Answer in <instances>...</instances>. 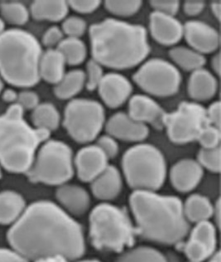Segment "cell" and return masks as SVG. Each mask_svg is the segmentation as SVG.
<instances>
[{
  "label": "cell",
  "instance_id": "1",
  "mask_svg": "<svg viewBox=\"0 0 221 262\" xmlns=\"http://www.w3.org/2000/svg\"><path fill=\"white\" fill-rule=\"evenodd\" d=\"M13 249L27 260L61 256L68 260L83 256L86 243L79 223L50 201L33 203L9 230Z\"/></svg>",
  "mask_w": 221,
  "mask_h": 262
},
{
  "label": "cell",
  "instance_id": "2",
  "mask_svg": "<svg viewBox=\"0 0 221 262\" xmlns=\"http://www.w3.org/2000/svg\"><path fill=\"white\" fill-rule=\"evenodd\" d=\"M93 60L112 69H129L150 52L147 31L140 25L108 18L90 28Z\"/></svg>",
  "mask_w": 221,
  "mask_h": 262
},
{
  "label": "cell",
  "instance_id": "3",
  "mask_svg": "<svg viewBox=\"0 0 221 262\" xmlns=\"http://www.w3.org/2000/svg\"><path fill=\"white\" fill-rule=\"evenodd\" d=\"M129 201L137 231L145 239L162 244H178L188 233L183 203L177 196L134 191Z\"/></svg>",
  "mask_w": 221,
  "mask_h": 262
},
{
  "label": "cell",
  "instance_id": "4",
  "mask_svg": "<svg viewBox=\"0 0 221 262\" xmlns=\"http://www.w3.org/2000/svg\"><path fill=\"white\" fill-rule=\"evenodd\" d=\"M23 112L15 103L0 116V164L10 173H28L37 148L50 136L48 131L30 126Z\"/></svg>",
  "mask_w": 221,
  "mask_h": 262
},
{
  "label": "cell",
  "instance_id": "5",
  "mask_svg": "<svg viewBox=\"0 0 221 262\" xmlns=\"http://www.w3.org/2000/svg\"><path fill=\"white\" fill-rule=\"evenodd\" d=\"M42 51L32 33L22 29L0 33V75L16 88H29L40 81L39 62Z\"/></svg>",
  "mask_w": 221,
  "mask_h": 262
},
{
  "label": "cell",
  "instance_id": "6",
  "mask_svg": "<svg viewBox=\"0 0 221 262\" xmlns=\"http://www.w3.org/2000/svg\"><path fill=\"white\" fill-rule=\"evenodd\" d=\"M135 232L126 212L116 206L101 203L90 213V237L97 249L120 252L134 245Z\"/></svg>",
  "mask_w": 221,
  "mask_h": 262
},
{
  "label": "cell",
  "instance_id": "7",
  "mask_svg": "<svg viewBox=\"0 0 221 262\" xmlns=\"http://www.w3.org/2000/svg\"><path fill=\"white\" fill-rule=\"evenodd\" d=\"M122 166L128 184L135 191L155 192L164 184L166 161L161 151L154 145L137 144L128 149Z\"/></svg>",
  "mask_w": 221,
  "mask_h": 262
},
{
  "label": "cell",
  "instance_id": "8",
  "mask_svg": "<svg viewBox=\"0 0 221 262\" xmlns=\"http://www.w3.org/2000/svg\"><path fill=\"white\" fill-rule=\"evenodd\" d=\"M26 174L33 183L58 186L66 184L74 174L72 150L59 140L46 141Z\"/></svg>",
  "mask_w": 221,
  "mask_h": 262
},
{
  "label": "cell",
  "instance_id": "9",
  "mask_svg": "<svg viewBox=\"0 0 221 262\" xmlns=\"http://www.w3.org/2000/svg\"><path fill=\"white\" fill-rule=\"evenodd\" d=\"M105 124V111L100 103L76 99L66 105L63 125L73 140L86 144L95 140Z\"/></svg>",
  "mask_w": 221,
  "mask_h": 262
},
{
  "label": "cell",
  "instance_id": "10",
  "mask_svg": "<svg viewBox=\"0 0 221 262\" xmlns=\"http://www.w3.org/2000/svg\"><path fill=\"white\" fill-rule=\"evenodd\" d=\"M163 124L169 139L176 144L192 142L210 125L206 110L194 102L181 103L177 111L166 114Z\"/></svg>",
  "mask_w": 221,
  "mask_h": 262
},
{
  "label": "cell",
  "instance_id": "11",
  "mask_svg": "<svg viewBox=\"0 0 221 262\" xmlns=\"http://www.w3.org/2000/svg\"><path fill=\"white\" fill-rule=\"evenodd\" d=\"M137 85L152 96L167 97L178 92L182 77L179 71L168 61L149 60L134 75Z\"/></svg>",
  "mask_w": 221,
  "mask_h": 262
},
{
  "label": "cell",
  "instance_id": "12",
  "mask_svg": "<svg viewBox=\"0 0 221 262\" xmlns=\"http://www.w3.org/2000/svg\"><path fill=\"white\" fill-rule=\"evenodd\" d=\"M216 246L215 227L205 221L197 223L183 246V251L190 261L203 262L216 252Z\"/></svg>",
  "mask_w": 221,
  "mask_h": 262
},
{
  "label": "cell",
  "instance_id": "13",
  "mask_svg": "<svg viewBox=\"0 0 221 262\" xmlns=\"http://www.w3.org/2000/svg\"><path fill=\"white\" fill-rule=\"evenodd\" d=\"M183 35L197 53H211L219 45V35L214 28L199 21H189L183 26Z\"/></svg>",
  "mask_w": 221,
  "mask_h": 262
},
{
  "label": "cell",
  "instance_id": "14",
  "mask_svg": "<svg viewBox=\"0 0 221 262\" xmlns=\"http://www.w3.org/2000/svg\"><path fill=\"white\" fill-rule=\"evenodd\" d=\"M108 159L96 144L86 146L77 153L75 159L78 178L83 182H91L107 168Z\"/></svg>",
  "mask_w": 221,
  "mask_h": 262
},
{
  "label": "cell",
  "instance_id": "15",
  "mask_svg": "<svg viewBox=\"0 0 221 262\" xmlns=\"http://www.w3.org/2000/svg\"><path fill=\"white\" fill-rule=\"evenodd\" d=\"M106 130L111 137L129 142H139L149 136L147 125L138 122L127 115L118 112L106 124Z\"/></svg>",
  "mask_w": 221,
  "mask_h": 262
},
{
  "label": "cell",
  "instance_id": "16",
  "mask_svg": "<svg viewBox=\"0 0 221 262\" xmlns=\"http://www.w3.org/2000/svg\"><path fill=\"white\" fill-rule=\"evenodd\" d=\"M164 111L147 96L136 95L133 96L129 104V116L133 120L142 124H150L157 129L164 127Z\"/></svg>",
  "mask_w": 221,
  "mask_h": 262
},
{
  "label": "cell",
  "instance_id": "17",
  "mask_svg": "<svg viewBox=\"0 0 221 262\" xmlns=\"http://www.w3.org/2000/svg\"><path fill=\"white\" fill-rule=\"evenodd\" d=\"M99 94L110 108L123 105L131 94L132 85L126 77L117 73L105 75L99 85Z\"/></svg>",
  "mask_w": 221,
  "mask_h": 262
},
{
  "label": "cell",
  "instance_id": "18",
  "mask_svg": "<svg viewBox=\"0 0 221 262\" xmlns=\"http://www.w3.org/2000/svg\"><path fill=\"white\" fill-rule=\"evenodd\" d=\"M150 31L154 39L165 46L178 43L183 37V26L178 19L158 12L150 16Z\"/></svg>",
  "mask_w": 221,
  "mask_h": 262
},
{
  "label": "cell",
  "instance_id": "19",
  "mask_svg": "<svg viewBox=\"0 0 221 262\" xmlns=\"http://www.w3.org/2000/svg\"><path fill=\"white\" fill-rule=\"evenodd\" d=\"M203 176V168L195 160H182L173 165L170 179L173 187L182 192L193 190Z\"/></svg>",
  "mask_w": 221,
  "mask_h": 262
},
{
  "label": "cell",
  "instance_id": "20",
  "mask_svg": "<svg viewBox=\"0 0 221 262\" xmlns=\"http://www.w3.org/2000/svg\"><path fill=\"white\" fill-rule=\"evenodd\" d=\"M56 196L64 210L75 216L83 215L90 208L89 193L80 186L62 184L57 188Z\"/></svg>",
  "mask_w": 221,
  "mask_h": 262
},
{
  "label": "cell",
  "instance_id": "21",
  "mask_svg": "<svg viewBox=\"0 0 221 262\" xmlns=\"http://www.w3.org/2000/svg\"><path fill=\"white\" fill-rule=\"evenodd\" d=\"M122 189V178L114 166L107 168L91 182V190L97 199L109 201L116 199Z\"/></svg>",
  "mask_w": 221,
  "mask_h": 262
},
{
  "label": "cell",
  "instance_id": "22",
  "mask_svg": "<svg viewBox=\"0 0 221 262\" xmlns=\"http://www.w3.org/2000/svg\"><path fill=\"white\" fill-rule=\"evenodd\" d=\"M217 88L215 77L203 68L193 72L189 79V96L195 101H208L215 96Z\"/></svg>",
  "mask_w": 221,
  "mask_h": 262
},
{
  "label": "cell",
  "instance_id": "23",
  "mask_svg": "<svg viewBox=\"0 0 221 262\" xmlns=\"http://www.w3.org/2000/svg\"><path fill=\"white\" fill-rule=\"evenodd\" d=\"M66 61L57 49H49L42 53L39 62L40 78L57 85L65 75Z\"/></svg>",
  "mask_w": 221,
  "mask_h": 262
},
{
  "label": "cell",
  "instance_id": "24",
  "mask_svg": "<svg viewBox=\"0 0 221 262\" xmlns=\"http://www.w3.org/2000/svg\"><path fill=\"white\" fill-rule=\"evenodd\" d=\"M26 209L22 195L14 191L0 192V224L9 225L16 223Z\"/></svg>",
  "mask_w": 221,
  "mask_h": 262
},
{
  "label": "cell",
  "instance_id": "25",
  "mask_svg": "<svg viewBox=\"0 0 221 262\" xmlns=\"http://www.w3.org/2000/svg\"><path fill=\"white\" fill-rule=\"evenodd\" d=\"M30 10L34 19L59 22L66 18L69 6L67 2L62 0H37L32 4Z\"/></svg>",
  "mask_w": 221,
  "mask_h": 262
},
{
  "label": "cell",
  "instance_id": "26",
  "mask_svg": "<svg viewBox=\"0 0 221 262\" xmlns=\"http://www.w3.org/2000/svg\"><path fill=\"white\" fill-rule=\"evenodd\" d=\"M214 208L207 198L199 194L189 196L183 204L186 219L195 223L208 221L214 215Z\"/></svg>",
  "mask_w": 221,
  "mask_h": 262
},
{
  "label": "cell",
  "instance_id": "27",
  "mask_svg": "<svg viewBox=\"0 0 221 262\" xmlns=\"http://www.w3.org/2000/svg\"><path fill=\"white\" fill-rule=\"evenodd\" d=\"M85 85L86 73L81 70L70 71L56 85L54 93L57 98L68 100L81 92Z\"/></svg>",
  "mask_w": 221,
  "mask_h": 262
},
{
  "label": "cell",
  "instance_id": "28",
  "mask_svg": "<svg viewBox=\"0 0 221 262\" xmlns=\"http://www.w3.org/2000/svg\"><path fill=\"white\" fill-rule=\"evenodd\" d=\"M32 121L35 128L44 130H56L61 121V116L57 108L51 103H42L33 110Z\"/></svg>",
  "mask_w": 221,
  "mask_h": 262
},
{
  "label": "cell",
  "instance_id": "29",
  "mask_svg": "<svg viewBox=\"0 0 221 262\" xmlns=\"http://www.w3.org/2000/svg\"><path fill=\"white\" fill-rule=\"evenodd\" d=\"M169 55L175 63L187 72H195L206 64L203 55L184 47H177L169 52Z\"/></svg>",
  "mask_w": 221,
  "mask_h": 262
},
{
  "label": "cell",
  "instance_id": "30",
  "mask_svg": "<svg viewBox=\"0 0 221 262\" xmlns=\"http://www.w3.org/2000/svg\"><path fill=\"white\" fill-rule=\"evenodd\" d=\"M57 50L62 53L66 63L70 66L79 65L86 59V47L80 38H65L57 46Z\"/></svg>",
  "mask_w": 221,
  "mask_h": 262
},
{
  "label": "cell",
  "instance_id": "31",
  "mask_svg": "<svg viewBox=\"0 0 221 262\" xmlns=\"http://www.w3.org/2000/svg\"><path fill=\"white\" fill-rule=\"evenodd\" d=\"M116 262H167V260L158 250L149 247H138L122 254Z\"/></svg>",
  "mask_w": 221,
  "mask_h": 262
},
{
  "label": "cell",
  "instance_id": "32",
  "mask_svg": "<svg viewBox=\"0 0 221 262\" xmlns=\"http://www.w3.org/2000/svg\"><path fill=\"white\" fill-rule=\"evenodd\" d=\"M0 13L9 24L22 26L29 19V12L21 3H2L0 5Z\"/></svg>",
  "mask_w": 221,
  "mask_h": 262
},
{
  "label": "cell",
  "instance_id": "33",
  "mask_svg": "<svg viewBox=\"0 0 221 262\" xmlns=\"http://www.w3.org/2000/svg\"><path fill=\"white\" fill-rule=\"evenodd\" d=\"M105 8L108 11L119 17H129L138 13L142 7V2L139 0L133 1H106Z\"/></svg>",
  "mask_w": 221,
  "mask_h": 262
},
{
  "label": "cell",
  "instance_id": "34",
  "mask_svg": "<svg viewBox=\"0 0 221 262\" xmlns=\"http://www.w3.org/2000/svg\"><path fill=\"white\" fill-rule=\"evenodd\" d=\"M197 162L201 164V166L205 167L213 173H219L221 165L220 146L212 149L202 148L198 154Z\"/></svg>",
  "mask_w": 221,
  "mask_h": 262
},
{
  "label": "cell",
  "instance_id": "35",
  "mask_svg": "<svg viewBox=\"0 0 221 262\" xmlns=\"http://www.w3.org/2000/svg\"><path fill=\"white\" fill-rule=\"evenodd\" d=\"M203 149H212L219 146L220 142V129L213 125L205 127L197 138Z\"/></svg>",
  "mask_w": 221,
  "mask_h": 262
},
{
  "label": "cell",
  "instance_id": "36",
  "mask_svg": "<svg viewBox=\"0 0 221 262\" xmlns=\"http://www.w3.org/2000/svg\"><path fill=\"white\" fill-rule=\"evenodd\" d=\"M103 77L102 66L93 59L88 61L86 74V88L90 92L96 89Z\"/></svg>",
  "mask_w": 221,
  "mask_h": 262
},
{
  "label": "cell",
  "instance_id": "37",
  "mask_svg": "<svg viewBox=\"0 0 221 262\" xmlns=\"http://www.w3.org/2000/svg\"><path fill=\"white\" fill-rule=\"evenodd\" d=\"M86 30V23L80 17H69L62 24V31L69 37L79 38Z\"/></svg>",
  "mask_w": 221,
  "mask_h": 262
},
{
  "label": "cell",
  "instance_id": "38",
  "mask_svg": "<svg viewBox=\"0 0 221 262\" xmlns=\"http://www.w3.org/2000/svg\"><path fill=\"white\" fill-rule=\"evenodd\" d=\"M179 1L177 0H162V1H150V5L154 8V12L166 14V15L173 16L176 15L179 10Z\"/></svg>",
  "mask_w": 221,
  "mask_h": 262
},
{
  "label": "cell",
  "instance_id": "39",
  "mask_svg": "<svg viewBox=\"0 0 221 262\" xmlns=\"http://www.w3.org/2000/svg\"><path fill=\"white\" fill-rule=\"evenodd\" d=\"M97 146L103 151L106 157L110 160L115 157L118 153V145L114 138L110 136H104L100 138Z\"/></svg>",
  "mask_w": 221,
  "mask_h": 262
},
{
  "label": "cell",
  "instance_id": "40",
  "mask_svg": "<svg viewBox=\"0 0 221 262\" xmlns=\"http://www.w3.org/2000/svg\"><path fill=\"white\" fill-rule=\"evenodd\" d=\"M17 104L23 110H34L39 105V97L35 92L23 91L18 94Z\"/></svg>",
  "mask_w": 221,
  "mask_h": 262
},
{
  "label": "cell",
  "instance_id": "41",
  "mask_svg": "<svg viewBox=\"0 0 221 262\" xmlns=\"http://www.w3.org/2000/svg\"><path fill=\"white\" fill-rule=\"evenodd\" d=\"M98 0H86V1H67L68 6L74 9L75 11L81 13H90L95 11L101 5Z\"/></svg>",
  "mask_w": 221,
  "mask_h": 262
},
{
  "label": "cell",
  "instance_id": "42",
  "mask_svg": "<svg viewBox=\"0 0 221 262\" xmlns=\"http://www.w3.org/2000/svg\"><path fill=\"white\" fill-rule=\"evenodd\" d=\"M63 40V32L57 26L51 27L42 37V43L48 48L58 46Z\"/></svg>",
  "mask_w": 221,
  "mask_h": 262
},
{
  "label": "cell",
  "instance_id": "43",
  "mask_svg": "<svg viewBox=\"0 0 221 262\" xmlns=\"http://www.w3.org/2000/svg\"><path fill=\"white\" fill-rule=\"evenodd\" d=\"M206 116L210 125L220 129V102L215 101L206 111Z\"/></svg>",
  "mask_w": 221,
  "mask_h": 262
},
{
  "label": "cell",
  "instance_id": "44",
  "mask_svg": "<svg viewBox=\"0 0 221 262\" xmlns=\"http://www.w3.org/2000/svg\"><path fill=\"white\" fill-rule=\"evenodd\" d=\"M0 262H29L14 250L0 248Z\"/></svg>",
  "mask_w": 221,
  "mask_h": 262
},
{
  "label": "cell",
  "instance_id": "45",
  "mask_svg": "<svg viewBox=\"0 0 221 262\" xmlns=\"http://www.w3.org/2000/svg\"><path fill=\"white\" fill-rule=\"evenodd\" d=\"M205 3L203 1H186L184 5L185 13L189 16H195L203 11Z\"/></svg>",
  "mask_w": 221,
  "mask_h": 262
},
{
  "label": "cell",
  "instance_id": "46",
  "mask_svg": "<svg viewBox=\"0 0 221 262\" xmlns=\"http://www.w3.org/2000/svg\"><path fill=\"white\" fill-rule=\"evenodd\" d=\"M2 98L5 102L7 103H13L17 101L18 99V94L12 89L5 90V92H3Z\"/></svg>",
  "mask_w": 221,
  "mask_h": 262
},
{
  "label": "cell",
  "instance_id": "47",
  "mask_svg": "<svg viewBox=\"0 0 221 262\" xmlns=\"http://www.w3.org/2000/svg\"><path fill=\"white\" fill-rule=\"evenodd\" d=\"M34 262H70V260H66L61 256H54V257L43 258Z\"/></svg>",
  "mask_w": 221,
  "mask_h": 262
},
{
  "label": "cell",
  "instance_id": "48",
  "mask_svg": "<svg viewBox=\"0 0 221 262\" xmlns=\"http://www.w3.org/2000/svg\"><path fill=\"white\" fill-rule=\"evenodd\" d=\"M212 68L217 74H219L220 72V58H219V54H217L212 59Z\"/></svg>",
  "mask_w": 221,
  "mask_h": 262
},
{
  "label": "cell",
  "instance_id": "49",
  "mask_svg": "<svg viewBox=\"0 0 221 262\" xmlns=\"http://www.w3.org/2000/svg\"><path fill=\"white\" fill-rule=\"evenodd\" d=\"M213 13L216 18H220V2H214L211 5Z\"/></svg>",
  "mask_w": 221,
  "mask_h": 262
},
{
  "label": "cell",
  "instance_id": "50",
  "mask_svg": "<svg viewBox=\"0 0 221 262\" xmlns=\"http://www.w3.org/2000/svg\"><path fill=\"white\" fill-rule=\"evenodd\" d=\"M208 260V262H221L220 252L216 251Z\"/></svg>",
  "mask_w": 221,
  "mask_h": 262
},
{
  "label": "cell",
  "instance_id": "51",
  "mask_svg": "<svg viewBox=\"0 0 221 262\" xmlns=\"http://www.w3.org/2000/svg\"><path fill=\"white\" fill-rule=\"evenodd\" d=\"M4 29H5V23H4L3 19L0 18V33H2Z\"/></svg>",
  "mask_w": 221,
  "mask_h": 262
},
{
  "label": "cell",
  "instance_id": "52",
  "mask_svg": "<svg viewBox=\"0 0 221 262\" xmlns=\"http://www.w3.org/2000/svg\"><path fill=\"white\" fill-rule=\"evenodd\" d=\"M3 88H4V84H3L2 80L0 78V93L2 92Z\"/></svg>",
  "mask_w": 221,
  "mask_h": 262
},
{
  "label": "cell",
  "instance_id": "53",
  "mask_svg": "<svg viewBox=\"0 0 221 262\" xmlns=\"http://www.w3.org/2000/svg\"><path fill=\"white\" fill-rule=\"evenodd\" d=\"M78 262H101L99 261V260H81V261Z\"/></svg>",
  "mask_w": 221,
  "mask_h": 262
},
{
  "label": "cell",
  "instance_id": "54",
  "mask_svg": "<svg viewBox=\"0 0 221 262\" xmlns=\"http://www.w3.org/2000/svg\"><path fill=\"white\" fill-rule=\"evenodd\" d=\"M0 179H1V171H0Z\"/></svg>",
  "mask_w": 221,
  "mask_h": 262
},
{
  "label": "cell",
  "instance_id": "55",
  "mask_svg": "<svg viewBox=\"0 0 221 262\" xmlns=\"http://www.w3.org/2000/svg\"><path fill=\"white\" fill-rule=\"evenodd\" d=\"M189 262H191V261H189Z\"/></svg>",
  "mask_w": 221,
  "mask_h": 262
}]
</instances>
